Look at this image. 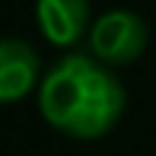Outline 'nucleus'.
I'll use <instances>...</instances> for the list:
<instances>
[{"label":"nucleus","mask_w":156,"mask_h":156,"mask_svg":"<svg viewBox=\"0 0 156 156\" xmlns=\"http://www.w3.org/2000/svg\"><path fill=\"white\" fill-rule=\"evenodd\" d=\"M127 105L121 76L89 51H67L38 83V112L45 121L76 140H96L118 124Z\"/></svg>","instance_id":"1"},{"label":"nucleus","mask_w":156,"mask_h":156,"mask_svg":"<svg viewBox=\"0 0 156 156\" xmlns=\"http://www.w3.org/2000/svg\"><path fill=\"white\" fill-rule=\"evenodd\" d=\"M150 41V26L137 10H105L96 16L89 29V54L102 61L105 67H121V64L137 61L147 51Z\"/></svg>","instance_id":"2"},{"label":"nucleus","mask_w":156,"mask_h":156,"mask_svg":"<svg viewBox=\"0 0 156 156\" xmlns=\"http://www.w3.org/2000/svg\"><path fill=\"white\" fill-rule=\"evenodd\" d=\"M41 54L32 41L16 35H0V102H19L41 83Z\"/></svg>","instance_id":"3"},{"label":"nucleus","mask_w":156,"mask_h":156,"mask_svg":"<svg viewBox=\"0 0 156 156\" xmlns=\"http://www.w3.org/2000/svg\"><path fill=\"white\" fill-rule=\"evenodd\" d=\"M35 23L48 45L73 48L93 29L89 0H35Z\"/></svg>","instance_id":"4"}]
</instances>
